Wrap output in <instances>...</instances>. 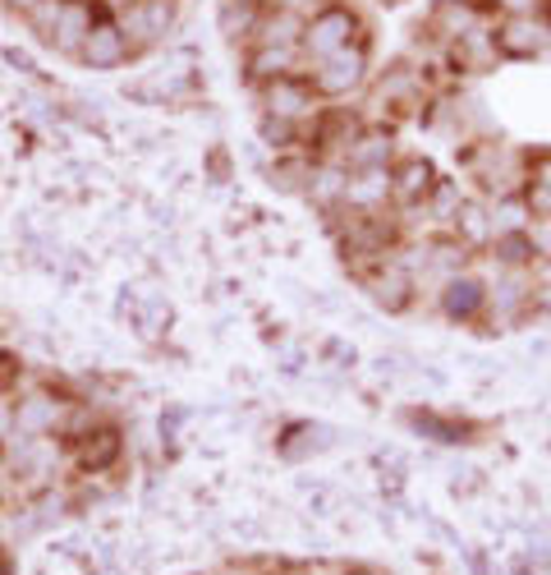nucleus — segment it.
Here are the masks:
<instances>
[{
	"mask_svg": "<svg viewBox=\"0 0 551 575\" xmlns=\"http://www.w3.org/2000/svg\"><path fill=\"white\" fill-rule=\"evenodd\" d=\"M354 33H359V18H354L349 10H341V5H331V10L312 14L304 24V51L318 55V61H326V55H336V51L349 47Z\"/></svg>",
	"mask_w": 551,
	"mask_h": 575,
	"instance_id": "f257e3e1",
	"label": "nucleus"
},
{
	"mask_svg": "<svg viewBox=\"0 0 551 575\" xmlns=\"http://www.w3.org/2000/svg\"><path fill=\"white\" fill-rule=\"evenodd\" d=\"M368 74V61L359 47H345L336 55H326V61H318V69H312V88L326 92V98H345V92H354L363 84Z\"/></svg>",
	"mask_w": 551,
	"mask_h": 575,
	"instance_id": "f03ea898",
	"label": "nucleus"
},
{
	"mask_svg": "<svg viewBox=\"0 0 551 575\" xmlns=\"http://www.w3.org/2000/svg\"><path fill=\"white\" fill-rule=\"evenodd\" d=\"M170 24H175V0H133L125 14V37L133 33L129 47H152L170 33Z\"/></svg>",
	"mask_w": 551,
	"mask_h": 575,
	"instance_id": "7ed1b4c3",
	"label": "nucleus"
},
{
	"mask_svg": "<svg viewBox=\"0 0 551 575\" xmlns=\"http://www.w3.org/2000/svg\"><path fill=\"white\" fill-rule=\"evenodd\" d=\"M129 37L120 24H92V33L84 37V47H78V61H84L88 69H115V65H125V55H129Z\"/></svg>",
	"mask_w": 551,
	"mask_h": 575,
	"instance_id": "20e7f679",
	"label": "nucleus"
},
{
	"mask_svg": "<svg viewBox=\"0 0 551 575\" xmlns=\"http://www.w3.org/2000/svg\"><path fill=\"white\" fill-rule=\"evenodd\" d=\"M491 37H497L501 55H520V61H524V55H538L547 47V28L538 24L534 14H510Z\"/></svg>",
	"mask_w": 551,
	"mask_h": 575,
	"instance_id": "39448f33",
	"label": "nucleus"
},
{
	"mask_svg": "<svg viewBox=\"0 0 551 575\" xmlns=\"http://www.w3.org/2000/svg\"><path fill=\"white\" fill-rule=\"evenodd\" d=\"M267 111L276 120H304V115H312L318 106H312V88L304 79H294V74H285V79L267 84Z\"/></svg>",
	"mask_w": 551,
	"mask_h": 575,
	"instance_id": "423d86ee",
	"label": "nucleus"
},
{
	"mask_svg": "<svg viewBox=\"0 0 551 575\" xmlns=\"http://www.w3.org/2000/svg\"><path fill=\"white\" fill-rule=\"evenodd\" d=\"M55 424H61V400H55L51 392H33V396H24V400L14 406V429H18V433L42 437V433H51Z\"/></svg>",
	"mask_w": 551,
	"mask_h": 575,
	"instance_id": "0eeeda50",
	"label": "nucleus"
},
{
	"mask_svg": "<svg viewBox=\"0 0 551 575\" xmlns=\"http://www.w3.org/2000/svg\"><path fill=\"white\" fill-rule=\"evenodd\" d=\"M88 33H92V5H88V0H65L51 47H61V51H74V55H78V47H84Z\"/></svg>",
	"mask_w": 551,
	"mask_h": 575,
	"instance_id": "6e6552de",
	"label": "nucleus"
},
{
	"mask_svg": "<svg viewBox=\"0 0 551 575\" xmlns=\"http://www.w3.org/2000/svg\"><path fill=\"white\" fill-rule=\"evenodd\" d=\"M478 28V14L474 5H464V0H437V10H432V33L450 37V42H460Z\"/></svg>",
	"mask_w": 551,
	"mask_h": 575,
	"instance_id": "1a4fd4ad",
	"label": "nucleus"
},
{
	"mask_svg": "<svg viewBox=\"0 0 551 575\" xmlns=\"http://www.w3.org/2000/svg\"><path fill=\"white\" fill-rule=\"evenodd\" d=\"M478 304H483V285H478L474 277H450V281H446L441 309H446L450 318H474Z\"/></svg>",
	"mask_w": 551,
	"mask_h": 575,
	"instance_id": "9d476101",
	"label": "nucleus"
},
{
	"mask_svg": "<svg viewBox=\"0 0 551 575\" xmlns=\"http://www.w3.org/2000/svg\"><path fill=\"white\" fill-rule=\"evenodd\" d=\"M372 299H377L382 309H390V314L405 309V304H409V272H405V267H386V272L372 277Z\"/></svg>",
	"mask_w": 551,
	"mask_h": 575,
	"instance_id": "9b49d317",
	"label": "nucleus"
},
{
	"mask_svg": "<svg viewBox=\"0 0 551 575\" xmlns=\"http://www.w3.org/2000/svg\"><path fill=\"white\" fill-rule=\"evenodd\" d=\"M390 189H396V194H400L405 203H419V199H432L437 180H432V166H427V162L413 157V162L400 166V176H396V184H390Z\"/></svg>",
	"mask_w": 551,
	"mask_h": 575,
	"instance_id": "f8f14e48",
	"label": "nucleus"
},
{
	"mask_svg": "<svg viewBox=\"0 0 551 575\" xmlns=\"http://www.w3.org/2000/svg\"><path fill=\"white\" fill-rule=\"evenodd\" d=\"M258 37H262V47H294L304 37V24L294 10H281L271 18H258Z\"/></svg>",
	"mask_w": 551,
	"mask_h": 575,
	"instance_id": "ddd939ff",
	"label": "nucleus"
},
{
	"mask_svg": "<svg viewBox=\"0 0 551 575\" xmlns=\"http://www.w3.org/2000/svg\"><path fill=\"white\" fill-rule=\"evenodd\" d=\"M248 69H253V79H285L294 69V47H258Z\"/></svg>",
	"mask_w": 551,
	"mask_h": 575,
	"instance_id": "4468645a",
	"label": "nucleus"
},
{
	"mask_svg": "<svg viewBox=\"0 0 551 575\" xmlns=\"http://www.w3.org/2000/svg\"><path fill=\"white\" fill-rule=\"evenodd\" d=\"M349 157H354V166H359V170H382L386 157H390V133H377V129L363 133V139L349 148Z\"/></svg>",
	"mask_w": 551,
	"mask_h": 575,
	"instance_id": "2eb2a0df",
	"label": "nucleus"
},
{
	"mask_svg": "<svg viewBox=\"0 0 551 575\" xmlns=\"http://www.w3.org/2000/svg\"><path fill=\"white\" fill-rule=\"evenodd\" d=\"M115 456H120V433H115V429H97V433H88V443H84V465L106 470Z\"/></svg>",
	"mask_w": 551,
	"mask_h": 575,
	"instance_id": "dca6fc26",
	"label": "nucleus"
},
{
	"mask_svg": "<svg viewBox=\"0 0 551 575\" xmlns=\"http://www.w3.org/2000/svg\"><path fill=\"white\" fill-rule=\"evenodd\" d=\"M386 194H390V176H386V170H363V176L349 180V189H345V199L359 203V207L377 203V199H386Z\"/></svg>",
	"mask_w": 551,
	"mask_h": 575,
	"instance_id": "f3484780",
	"label": "nucleus"
},
{
	"mask_svg": "<svg viewBox=\"0 0 551 575\" xmlns=\"http://www.w3.org/2000/svg\"><path fill=\"white\" fill-rule=\"evenodd\" d=\"M524 203H528V213L551 217V157H542V162L534 166V176H528V194H524Z\"/></svg>",
	"mask_w": 551,
	"mask_h": 575,
	"instance_id": "a211bd4d",
	"label": "nucleus"
},
{
	"mask_svg": "<svg viewBox=\"0 0 551 575\" xmlns=\"http://www.w3.org/2000/svg\"><path fill=\"white\" fill-rule=\"evenodd\" d=\"M221 33H226V37H248V33H258V14H253V5L226 0V5H221Z\"/></svg>",
	"mask_w": 551,
	"mask_h": 575,
	"instance_id": "6ab92c4d",
	"label": "nucleus"
},
{
	"mask_svg": "<svg viewBox=\"0 0 551 575\" xmlns=\"http://www.w3.org/2000/svg\"><path fill=\"white\" fill-rule=\"evenodd\" d=\"M456 230L469 244H483L491 235V217L483 213V207H460V213H456Z\"/></svg>",
	"mask_w": 551,
	"mask_h": 575,
	"instance_id": "aec40b11",
	"label": "nucleus"
},
{
	"mask_svg": "<svg viewBox=\"0 0 551 575\" xmlns=\"http://www.w3.org/2000/svg\"><path fill=\"white\" fill-rule=\"evenodd\" d=\"M497 5H501L505 14H534V10H538V0H497Z\"/></svg>",
	"mask_w": 551,
	"mask_h": 575,
	"instance_id": "412c9836",
	"label": "nucleus"
},
{
	"mask_svg": "<svg viewBox=\"0 0 551 575\" xmlns=\"http://www.w3.org/2000/svg\"><path fill=\"white\" fill-rule=\"evenodd\" d=\"M10 424H14V410H10V406H5V400H0V433H5V429H10Z\"/></svg>",
	"mask_w": 551,
	"mask_h": 575,
	"instance_id": "4be33fe9",
	"label": "nucleus"
},
{
	"mask_svg": "<svg viewBox=\"0 0 551 575\" xmlns=\"http://www.w3.org/2000/svg\"><path fill=\"white\" fill-rule=\"evenodd\" d=\"M0 575H10V558H5V552H0Z\"/></svg>",
	"mask_w": 551,
	"mask_h": 575,
	"instance_id": "5701e85b",
	"label": "nucleus"
},
{
	"mask_svg": "<svg viewBox=\"0 0 551 575\" xmlns=\"http://www.w3.org/2000/svg\"><path fill=\"white\" fill-rule=\"evenodd\" d=\"M14 5H24V10H33V5H37V0H14Z\"/></svg>",
	"mask_w": 551,
	"mask_h": 575,
	"instance_id": "b1692460",
	"label": "nucleus"
},
{
	"mask_svg": "<svg viewBox=\"0 0 551 575\" xmlns=\"http://www.w3.org/2000/svg\"><path fill=\"white\" fill-rule=\"evenodd\" d=\"M240 5H262V0H240Z\"/></svg>",
	"mask_w": 551,
	"mask_h": 575,
	"instance_id": "393cba45",
	"label": "nucleus"
},
{
	"mask_svg": "<svg viewBox=\"0 0 551 575\" xmlns=\"http://www.w3.org/2000/svg\"><path fill=\"white\" fill-rule=\"evenodd\" d=\"M0 373H5V369H0Z\"/></svg>",
	"mask_w": 551,
	"mask_h": 575,
	"instance_id": "a878e982",
	"label": "nucleus"
}]
</instances>
